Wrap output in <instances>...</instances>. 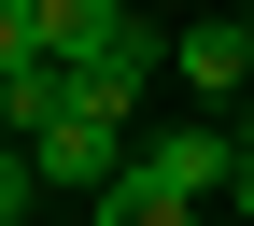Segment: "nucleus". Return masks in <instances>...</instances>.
I'll list each match as a JSON object with an SVG mask.
<instances>
[{
  "label": "nucleus",
  "instance_id": "423d86ee",
  "mask_svg": "<svg viewBox=\"0 0 254 226\" xmlns=\"http://www.w3.org/2000/svg\"><path fill=\"white\" fill-rule=\"evenodd\" d=\"M43 212V170H28V142H0V226H28Z\"/></svg>",
  "mask_w": 254,
  "mask_h": 226
},
{
  "label": "nucleus",
  "instance_id": "f257e3e1",
  "mask_svg": "<svg viewBox=\"0 0 254 226\" xmlns=\"http://www.w3.org/2000/svg\"><path fill=\"white\" fill-rule=\"evenodd\" d=\"M127 155H141V142H127L113 113H57L43 142H28V170H43V198H99V184L127 170Z\"/></svg>",
  "mask_w": 254,
  "mask_h": 226
},
{
  "label": "nucleus",
  "instance_id": "f03ea898",
  "mask_svg": "<svg viewBox=\"0 0 254 226\" xmlns=\"http://www.w3.org/2000/svg\"><path fill=\"white\" fill-rule=\"evenodd\" d=\"M141 170L170 184V198H226V184H240V127H226V113H212V127H155Z\"/></svg>",
  "mask_w": 254,
  "mask_h": 226
},
{
  "label": "nucleus",
  "instance_id": "7ed1b4c3",
  "mask_svg": "<svg viewBox=\"0 0 254 226\" xmlns=\"http://www.w3.org/2000/svg\"><path fill=\"white\" fill-rule=\"evenodd\" d=\"M170 71L198 85L212 113H240V99H254V14H212V28H184V43H170Z\"/></svg>",
  "mask_w": 254,
  "mask_h": 226
},
{
  "label": "nucleus",
  "instance_id": "6e6552de",
  "mask_svg": "<svg viewBox=\"0 0 254 226\" xmlns=\"http://www.w3.org/2000/svg\"><path fill=\"white\" fill-rule=\"evenodd\" d=\"M14 14H43V0H14Z\"/></svg>",
  "mask_w": 254,
  "mask_h": 226
},
{
  "label": "nucleus",
  "instance_id": "20e7f679",
  "mask_svg": "<svg viewBox=\"0 0 254 226\" xmlns=\"http://www.w3.org/2000/svg\"><path fill=\"white\" fill-rule=\"evenodd\" d=\"M99 226H198V198H170V184H155L141 155H127V170L99 184Z\"/></svg>",
  "mask_w": 254,
  "mask_h": 226
},
{
  "label": "nucleus",
  "instance_id": "0eeeda50",
  "mask_svg": "<svg viewBox=\"0 0 254 226\" xmlns=\"http://www.w3.org/2000/svg\"><path fill=\"white\" fill-rule=\"evenodd\" d=\"M28 57H43V14H14V0H0V85H14Z\"/></svg>",
  "mask_w": 254,
  "mask_h": 226
},
{
  "label": "nucleus",
  "instance_id": "39448f33",
  "mask_svg": "<svg viewBox=\"0 0 254 226\" xmlns=\"http://www.w3.org/2000/svg\"><path fill=\"white\" fill-rule=\"evenodd\" d=\"M113 14H127V0H43V57H85Z\"/></svg>",
  "mask_w": 254,
  "mask_h": 226
}]
</instances>
